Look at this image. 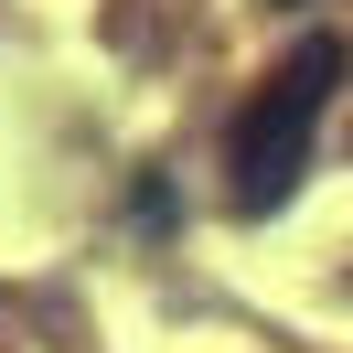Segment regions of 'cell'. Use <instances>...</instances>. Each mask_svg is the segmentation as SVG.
Listing matches in <instances>:
<instances>
[{
  "instance_id": "cell-1",
  "label": "cell",
  "mask_w": 353,
  "mask_h": 353,
  "mask_svg": "<svg viewBox=\"0 0 353 353\" xmlns=\"http://www.w3.org/2000/svg\"><path fill=\"white\" fill-rule=\"evenodd\" d=\"M332 86H343V43H332V32H300V43H289V65H279V75H268V86L236 108V129H225L236 214H279V203L300 193V172H310V139H321V108H332Z\"/></svg>"
}]
</instances>
